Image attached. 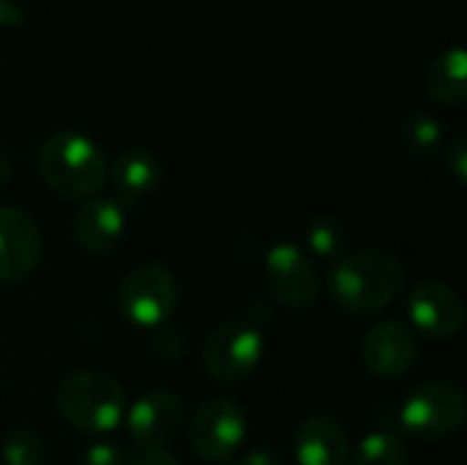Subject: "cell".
<instances>
[{"label": "cell", "mask_w": 467, "mask_h": 465, "mask_svg": "<svg viewBox=\"0 0 467 465\" xmlns=\"http://www.w3.org/2000/svg\"><path fill=\"white\" fill-rule=\"evenodd\" d=\"M265 354L263 332L246 321L216 326L202 345V370L219 384L246 381Z\"/></svg>", "instance_id": "cell-4"}, {"label": "cell", "mask_w": 467, "mask_h": 465, "mask_svg": "<svg viewBox=\"0 0 467 465\" xmlns=\"http://www.w3.org/2000/svg\"><path fill=\"white\" fill-rule=\"evenodd\" d=\"M328 288L342 312L369 318L402 296L405 263L386 249H361L337 260Z\"/></svg>", "instance_id": "cell-1"}, {"label": "cell", "mask_w": 467, "mask_h": 465, "mask_svg": "<svg viewBox=\"0 0 467 465\" xmlns=\"http://www.w3.org/2000/svg\"><path fill=\"white\" fill-rule=\"evenodd\" d=\"M427 96L441 107H460L467 99V52L451 47L441 52L424 74Z\"/></svg>", "instance_id": "cell-16"}, {"label": "cell", "mask_w": 467, "mask_h": 465, "mask_svg": "<svg viewBox=\"0 0 467 465\" xmlns=\"http://www.w3.org/2000/svg\"><path fill=\"white\" fill-rule=\"evenodd\" d=\"M408 444L394 430H372L361 439L358 449L350 452V465H405Z\"/></svg>", "instance_id": "cell-17"}, {"label": "cell", "mask_w": 467, "mask_h": 465, "mask_svg": "<svg viewBox=\"0 0 467 465\" xmlns=\"http://www.w3.org/2000/svg\"><path fill=\"white\" fill-rule=\"evenodd\" d=\"M11 178V159L5 151H0V186Z\"/></svg>", "instance_id": "cell-26"}, {"label": "cell", "mask_w": 467, "mask_h": 465, "mask_svg": "<svg viewBox=\"0 0 467 465\" xmlns=\"http://www.w3.org/2000/svg\"><path fill=\"white\" fill-rule=\"evenodd\" d=\"M238 465H285V460L274 449H252L238 460Z\"/></svg>", "instance_id": "cell-25"}, {"label": "cell", "mask_w": 467, "mask_h": 465, "mask_svg": "<svg viewBox=\"0 0 467 465\" xmlns=\"http://www.w3.org/2000/svg\"><path fill=\"white\" fill-rule=\"evenodd\" d=\"M306 247L320 260H342L348 249V236H345L342 222L331 217L312 219L306 227Z\"/></svg>", "instance_id": "cell-19"}, {"label": "cell", "mask_w": 467, "mask_h": 465, "mask_svg": "<svg viewBox=\"0 0 467 465\" xmlns=\"http://www.w3.org/2000/svg\"><path fill=\"white\" fill-rule=\"evenodd\" d=\"M183 419L186 408L178 395L148 392L129 408L126 425L140 447H164L183 430Z\"/></svg>", "instance_id": "cell-12"}, {"label": "cell", "mask_w": 467, "mask_h": 465, "mask_svg": "<svg viewBox=\"0 0 467 465\" xmlns=\"http://www.w3.org/2000/svg\"><path fill=\"white\" fill-rule=\"evenodd\" d=\"M265 280L271 296L287 310H306L320 293V277L312 258L290 241H279L268 249Z\"/></svg>", "instance_id": "cell-8"}, {"label": "cell", "mask_w": 467, "mask_h": 465, "mask_svg": "<svg viewBox=\"0 0 467 465\" xmlns=\"http://www.w3.org/2000/svg\"><path fill=\"white\" fill-rule=\"evenodd\" d=\"M41 258V230L33 214L0 206V282H22Z\"/></svg>", "instance_id": "cell-10"}, {"label": "cell", "mask_w": 467, "mask_h": 465, "mask_svg": "<svg viewBox=\"0 0 467 465\" xmlns=\"http://www.w3.org/2000/svg\"><path fill=\"white\" fill-rule=\"evenodd\" d=\"M246 433L249 428L244 411L227 397L202 403L189 419V444L202 460L211 463L233 460L244 449Z\"/></svg>", "instance_id": "cell-7"}, {"label": "cell", "mask_w": 467, "mask_h": 465, "mask_svg": "<svg viewBox=\"0 0 467 465\" xmlns=\"http://www.w3.org/2000/svg\"><path fill=\"white\" fill-rule=\"evenodd\" d=\"M118 304L131 326L159 329L178 304V285L164 266L142 263L123 277L118 288Z\"/></svg>", "instance_id": "cell-5"}, {"label": "cell", "mask_w": 467, "mask_h": 465, "mask_svg": "<svg viewBox=\"0 0 467 465\" xmlns=\"http://www.w3.org/2000/svg\"><path fill=\"white\" fill-rule=\"evenodd\" d=\"M38 173L60 197L88 200L107 184V159L90 137L55 132L38 148Z\"/></svg>", "instance_id": "cell-2"}, {"label": "cell", "mask_w": 467, "mask_h": 465, "mask_svg": "<svg viewBox=\"0 0 467 465\" xmlns=\"http://www.w3.org/2000/svg\"><path fill=\"white\" fill-rule=\"evenodd\" d=\"M107 178L112 181L120 203H140L161 184V162L148 151L131 148L107 167Z\"/></svg>", "instance_id": "cell-15"}, {"label": "cell", "mask_w": 467, "mask_h": 465, "mask_svg": "<svg viewBox=\"0 0 467 465\" xmlns=\"http://www.w3.org/2000/svg\"><path fill=\"white\" fill-rule=\"evenodd\" d=\"M408 318L416 332L443 340V337H454L462 329L465 304H462V296L451 285L430 280L410 291Z\"/></svg>", "instance_id": "cell-11"}, {"label": "cell", "mask_w": 467, "mask_h": 465, "mask_svg": "<svg viewBox=\"0 0 467 465\" xmlns=\"http://www.w3.org/2000/svg\"><path fill=\"white\" fill-rule=\"evenodd\" d=\"M126 458L120 452V447L109 444V441H96L85 449L82 465H123Z\"/></svg>", "instance_id": "cell-21"}, {"label": "cell", "mask_w": 467, "mask_h": 465, "mask_svg": "<svg viewBox=\"0 0 467 465\" xmlns=\"http://www.w3.org/2000/svg\"><path fill=\"white\" fill-rule=\"evenodd\" d=\"M293 455L298 465H350L348 430L328 414H312L296 428Z\"/></svg>", "instance_id": "cell-14"}, {"label": "cell", "mask_w": 467, "mask_h": 465, "mask_svg": "<svg viewBox=\"0 0 467 465\" xmlns=\"http://www.w3.org/2000/svg\"><path fill=\"white\" fill-rule=\"evenodd\" d=\"M419 356V340L402 321H380L361 337V362L378 378H400L410 373Z\"/></svg>", "instance_id": "cell-9"}, {"label": "cell", "mask_w": 467, "mask_h": 465, "mask_svg": "<svg viewBox=\"0 0 467 465\" xmlns=\"http://www.w3.org/2000/svg\"><path fill=\"white\" fill-rule=\"evenodd\" d=\"M47 447L33 430H11L0 447V463L5 465H44Z\"/></svg>", "instance_id": "cell-20"}, {"label": "cell", "mask_w": 467, "mask_h": 465, "mask_svg": "<svg viewBox=\"0 0 467 465\" xmlns=\"http://www.w3.org/2000/svg\"><path fill=\"white\" fill-rule=\"evenodd\" d=\"M126 230V208L120 200L107 195H93L79 203L71 219V233L79 249L90 255L109 252Z\"/></svg>", "instance_id": "cell-13"}, {"label": "cell", "mask_w": 467, "mask_h": 465, "mask_svg": "<svg viewBox=\"0 0 467 465\" xmlns=\"http://www.w3.org/2000/svg\"><path fill=\"white\" fill-rule=\"evenodd\" d=\"M400 422L416 439H443L465 422V395L449 381H427L405 397Z\"/></svg>", "instance_id": "cell-6"}, {"label": "cell", "mask_w": 467, "mask_h": 465, "mask_svg": "<svg viewBox=\"0 0 467 465\" xmlns=\"http://www.w3.org/2000/svg\"><path fill=\"white\" fill-rule=\"evenodd\" d=\"M400 137H402V145L408 148V153H413L416 159H430L441 151L443 129H441L438 118H432L430 112H408L402 118Z\"/></svg>", "instance_id": "cell-18"}, {"label": "cell", "mask_w": 467, "mask_h": 465, "mask_svg": "<svg viewBox=\"0 0 467 465\" xmlns=\"http://www.w3.org/2000/svg\"><path fill=\"white\" fill-rule=\"evenodd\" d=\"M123 465H181L172 452H167L164 447H142L140 452H134Z\"/></svg>", "instance_id": "cell-23"}, {"label": "cell", "mask_w": 467, "mask_h": 465, "mask_svg": "<svg viewBox=\"0 0 467 465\" xmlns=\"http://www.w3.org/2000/svg\"><path fill=\"white\" fill-rule=\"evenodd\" d=\"M446 167H449V173L462 184L467 181V140L465 134H460L451 145H449V151H446Z\"/></svg>", "instance_id": "cell-22"}, {"label": "cell", "mask_w": 467, "mask_h": 465, "mask_svg": "<svg viewBox=\"0 0 467 465\" xmlns=\"http://www.w3.org/2000/svg\"><path fill=\"white\" fill-rule=\"evenodd\" d=\"M60 417L82 433H112L123 422L126 392L123 386L99 370H79L57 386Z\"/></svg>", "instance_id": "cell-3"}, {"label": "cell", "mask_w": 467, "mask_h": 465, "mask_svg": "<svg viewBox=\"0 0 467 465\" xmlns=\"http://www.w3.org/2000/svg\"><path fill=\"white\" fill-rule=\"evenodd\" d=\"M25 22V11L14 0H0V27H19Z\"/></svg>", "instance_id": "cell-24"}]
</instances>
